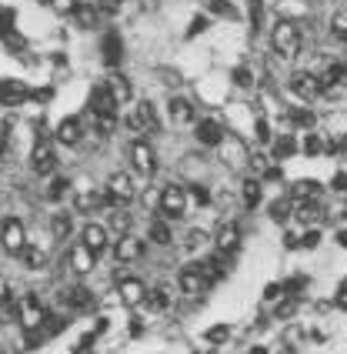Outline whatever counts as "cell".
I'll use <instances>...</instances> for the list:
<instances>
[{"label": "cell", "instance_id": "12", "mask_svg": "<svg viewBox=\"0 0 347 354\" xmlns=\"http://www.w3.org/2000/svg\"><path fill=\"white\" fill-rule=\"evenodd\" d=\"M80 244H87V248L100 257L107 248H111V231H107V224H97V221L84 224V231H80Z\"/></svg>", "mask_w": 347, "mask_h": 354}, {"label": "cell", "instance_id": "14", "mask_svg": "<svg viewBox=\"0 0 347 354\" xmlns=\"http://www.w3.org/2000/svg\"><path fill=\"white\" fill-rule=\"evenodd\" d=\"M117 295H120V304H127V308H140V304L147 301V288H144V281H140V277H120Z\"/></svg>", "mask_w": 347, "mask_h": 354}, {"label": "cell", "instance_id": "45", "mask_svg": "<svg viewBox=\"0 0 347 354\" xmlns=\"http://www.w3.org/2000/svg\"><path fill=\"white\" fill-rule=\"evenodd\" d=\"M294 311H297V301H294V297H288V301H281V304H277V311H274V315H277V317H290Z\"/></svg>", "mask_w": 347, "mask_h": 354}, {"label": "cell", "instance_id": "44", "mask_svg": "<svg viewBox=\"0 0 347 354\" xmlns=\"http://www.w3.org/2000/svg\"><path fill=\"white\" fill-rule=\"evenodd\" d=\"M187 194H191V201H194V204H200V207H204V204L211 201L207 187H187Z\"/></svg>", "mask_w": 347, "mask_h": 354}, {"label": "cell", "instance_id": "5", "mask_svg": "<svg viewBox=\"0 0 347 354\" xmlns=\"http://www.w3.org/2000/svg\"><path fill=\"white\" fill-rule=\"evenodd\" d=\"M0 248L14 257H20V251L27 248V227H24L20 217H7V221L0 224Z\"/></svg>", "mask_w": 347, "mask_h": 354}, {"label": "cell", "instance_id": "15", "mask_svg": "<svg viewBox=\"0 0 347 354\" xmlns=\"http://www.w3.org/2000/svg\"><path fill=\"white\" fill-rule=\"evenodd\" d=\"M60 304H64L67 311H87V308L94 304V295H91L84 284H71V288L60 291Z\"/></svg>", "mask_w": 347, "mask_h": 354}, {"label": "cell", "instance_id": "56", "mask_svg": "<svg viewBox=\"0 0 347 354\" xmlns=\"http://www.w3.org/2000/svg\"><path fill=\"white\" fill-rule=\"evenodd\" d=\"M334 191H347V174H337V177H334Z\"/></svg>", "mask_w": 347, "mask_h": 354}, {"label": "cell", "instance_id": "41", "mask_svg": "<svg viewBox=\"0 0 347 354\" xmlns=\"http://www.w3.org/2000/svg\"><path fill=\"white\" fill-rule=\"evenodd\" d=\"M324 147H328V144L317 138V134H308V138H304V151H308V154H321Z\"/></svg>", "mask_w": 347, "mask_h": 354}, {"label": "cell", "instance_id": "32", "mask_svg": "<svg viewBox=\"0 0 347 354\" xmlns=\"http://www.w3.org/2000/svg\"><path fill=\"white\" fill-rule=\"evenodd\" d=\"M330 34L341 40V44H347V7L344 10H337V14L330 17Z\"/></svg>", "mask_w": 347, "mask_h": 354}, {"label": "cell", "instance_id": "50", "mask_svg": "<svg viewBox=\"0 0 347 354\" xmlns=\"http://www.w3.org/2000/svg\"><path fill=\"white\" fill-rule=\"evenodd\" d=\"M257 140H261V144H270V127H268V120H257Z\"/></svg>", "mask_w": 347, "mask_h": 354}, {"label": "cell", "instance_id": "55", "mask_svg": "<svg viewBox=\"0 0 347 354\" xmlns=\"http://www.w3.org/2000/svg\"><path fill=\"white\" fill-rule=\"evenodd\" d=\"M284 244H288V248H301V237L294 234V231H288V237H284Z\"/></svg>", "mask_w": 347, "mask_h": 354}, {"label": "cell", "instance_id": "48", "mask_svg": "<svg viewBox=\"0 0 347 354\" xmlns=\"http://www.w3.org/2000/svg\"><path fill=\"white\" fill-rule=\"evenodd\" d=\"M111 224H114V227L120 231V234H127V227H131V217H127V214H120V211H117V214L111 217Z\"/></svg>", "mask_w": 347, "mask_h": 354}, {"label": "cell", "instance_id": "19", "mask_svg": "<svg viewBox=\"0 0 347 354\" xmlns=\"http://www.w3.org/2000/svg\"><path fill=\"white\" fill-rule=\"evenodd\" d=\"M214 244H217V251L234 254V251H237V244H241V227H237L234 221H224V224L217 227V234H214Z\"/></svg>", "mask_w": 347, "mask_h": 354}, {"label": "cell", "instance_id": "25", "mask_svg": "<svg viewBox=\"0 0 347 354\" xmlns=\"http://www.w3.org/2000/svg\"><path fill=\"white\" fill-rule=\"evenodd\" d=\"M147 237L154 241L157 248H167V244H174L171 221H167V217H157V221H151V227H147Z\"/></svg>", "mask_w": 347, "mask_h": 354}, {"label": "cell", "instance_id": "28", "mask_svg": "<svg viewBox=\"0 0 347 354\" xmlns=\"http://www.w3.org/2000/svg\"><path fill=\"white\" fill-rule=\"evenodd\" d=\"M20 261H24V268L40 271V268L47 264V254H44V248H40V244H30V241H27V248L20 251Z\"/></svg>", "mask_w": 347, "mask_h": 354}, {"label": "cell", "instance_id": "60", "mask_svg": "<svg viewBox=\"0 0 347 354\" xmlns=\"http://www.w3.org/2000/svg\"><path fill=\"white\" fill-rule=\"evenodd\" d=\"M247 354H268V348H264V344H254V348H251Z\"/></svg>", "mask_w": 347, "mask_h": 354}, {"label": "cell", "instance_id": "3", "mask_svg": "<svg viewBox=\"0 0 347 354\" xmlns=\"http://www.w3.org/2000/svg\"><path fill=\"white\" fill-rule=\"evenodd\" d=\"M187 207H191V194H187L184 184H167L160 191V197H157V211H160V217H167V221H180V217L187 214Z\"/></svg>", "mask_w": 347, "mask_h": 354}, {"label": "cell", "instance_id": "58", "mask_svg": "<svg viewBox=\"0 0 347 354\" xmlns=\"http://www.w3.org/2000/svg\"><path fill=\"white\" fill-rule=\"evenodd\" d=\"M3 160H7V140L0 138V164H3Z\"/></svg>", "mask_w": 347, "mask_h": 354}, {"label": "cell", "instance_id": "53", "mask_svg": "<svg viewBox=\"0 0 347 354\" xmlns=\"http://www.w3.org/2000/svg\"><path fill=\"white\" fill-rule=\"evenodd\" d=\"M211 7H214V10H217V14H227V17H234V7H227L224 0H214Z\"/></svg>", "mask_w": 347, "mask_h": 354}, {"label": "cell", "instance_id": "7", "mask_svg": "<svg viewBox=\"0 0 347 354\" xmlns=\"http://www.w3.org/2000/svg\"><path fill=\"white\" fill-rule=\"evenodd\" d=\"M177 288H180V295H191V297L204 295V291L211 288L204 264H184V268H180V274H177Z\"/></svg>", "mask_w": 347, "mask_h": 354}, {"label": "cell", "instance_id": "39", "mask_svg": "<svg viewBox=\"0 0 347 354\" xmlns=\"http://www.w3.org/2000/svg\"><path fill=\"white\" fill-rule=\"evenodd\" d=\"M94 341H97V331H87V335H84V337L77 341V344H74V354H91Z\"/></svg>", "mask_w": 347, "mask_h": 354}, {"label": "cell", "instance_id": "54", "mask_svg": "<svg viewBox=\"0 0 347 354\" xmlns=\"http://www.w3.org/2000/svg\"><path fill=\"white\" fill-rule=\"evenodd\" d=\"M337 304H341V308H347V281L337 288Z\"/></svg>", "mask_w": 347, "mask_h": 354}, {"label": "cell", "instance_id": "8", "mask_svg": "<svg viewBox=\"0 0 347 354\" xmlns=\"http://www.w3.org/2000/svg\"><path fill=\"white\" fill-rule=\"evenodd\" d=\"M30 171L37 177H50L57 171V151H54V144L47 138H37V144H34V151H30Z\"/></svg>", "mask_w": 347, "mask_h": 354}, {"label": "cell", "instance_id": "51", "mask_svg": "<svg viewBox=\"0 0 347 354\" xmlns=\"http://www.w3.org/2000/svg\"><path fill=\"white\" fill-rule=\"evenodd\" d=\"M281 295H284V284H268V291H264V301H277Z\"/></svg>", "mask_w": 347, "mask_h": 354}, {"label": "cell", "instance_id": "24", "mask_svg": "<svg viewBox=\"0 0 347 354\" xmlns=\"http://www.w3.org/2000/svg\"><path fill=\"white\" fill-rule=\"evenodd\" d=\"M27 84H20V80H10L3 77L0 80V104H20V100H27Z\"/></svg>", "mask_w": 347, "mask_h": 354}, {"label": "cell", "instance_id": "37", "mask_svg": "<svg viewBox=\"0 0 347 354\" xmlns=\"http://www.w3.org/2000/svg\"><path fill=\"white\" fill-rule=\"evenodd\" d=\"M294 151H297V140L294 138H281L274 144V158H290Z\"/></svg>", "mask_w": 347, "mask_h": 354}, {"label": "cell", "instance_id": "36", "mask_svg": "<svg viewBox=\"0 0 347 354\" xmlns=\"http://www.w3.org/2000/svg\"><path fill=\"white\" fill-rule=\"evenodd\" d=\"M227 337H231V328H227V324H217V328H211V331L204 335V341H207V344H224Z\"/></svg>", "mask_w": 347, "mask_h": 354}, {"label": "cell", "instance_id": "33", "mask_svg": "<svg viewBox=\"0 0 347 354\" xmlns=\"http://www.w3.org/2000/svg\"><path fill=\"white\" fill-rule=\"evenodd\" d=\"M241 197H244V204H247V207H257V204H261V180H244Z\"/></svg>", "mask_w": 347, "mask_h": 354}, {"label": "cell", "instance_id": "20", "mask_svg": "<svg viewBox=\"0 0 347 354\" xmlns=\"http://www.w3.org/2000/svg\"><path fill=\"white\" fill-rule=\"evenodd\" d=\"M167 118H171V124H177V127H187V124H194V104L187 97H171L167 100Z\"/></svg>", "mask_w": 347, "mask_h": 354}, {"label": "cell", "instance_id": "42", "mask_svg": "<svg viewBox=\"0 0 347 354\" xmlns=\"http://www.w3.org/2000/svg\"><path fill=\"white\" fill-rule=\"evenodd\" d=\"M317 244H321V231H317V227H310V231H304V237H301V248H317Z\"/></svg>", "mask_w": 347, "mask_h": 354}, {"label": "cell", "instance_id": "23", "mask_svg": "<svg viewBox=\"0 0 347 354\" xmlns=\"http://www.w3.org/2000/svg\"><path fill=\"white\" fill-rule=\"evenodd\" d=\"M107 91L114 94L117 107H127V104L134 100V87H131V80L124 77V74H111V77H107Z\"/></svg>", "mask_w": 347, "mask_h": 354}, {"label": "cell", "instance_id": "2", "mask_svg": "<svg viewBox=\"0 0 347 354\" xmlns=\"http://www.w3.org/2000/svg\"><path fill=\"white\" fill-rule=\"evenodd\" d=\"M17 321H20V328H24V335H34V331L44 328L47 308H44V301H40L34 291H27V295L17 297Z\"/></svg>", "mask_w": 347, "mask_h": 354}, {"label": "cell", "instance_id": "6", "mask_svg": "<svg viewBox=\"0 0 347 354\" xmlns=\"http://www.w3.org/2000/svg\"><path fill=\"white\" fill-rule=\"evenodd\" d=\"M104 194L111 201V207H120V204H131L134 201V177L124 174V171H117V174L107 177V184H104Z\"/></svg>", "mask_w": 347, "mask_h": 354}, {"label": "cell", "instance_id": "11", "mask_svg": "<svg viewBox=\"0 0 347 354\" xmlns=\"http://www.w3.org/2000/svg\"><path fill=\"white\" fill-rule=\"evenodd\" d=\"M124 124L134 134H151V131H157V111L151 104H137V107H131V114H127Z\"/></svg>", "mask_w": 347, "mask_h": 354}, {"label": "cell", "instance_id": "30", "mask_svg": "<svg viewBox=\"0 0 347 354\" xmlns=\"http://www.w3.org/2000/svg\"><path fill=\"white\" fill-rule=\"evenodd\" d=\"M7 317H17V297L10 295L7 281H0V321H7Z\"/></svg>", "mask_w": 347, "mask_h": 354}, {"label": "cell", "instance_id": "49", "mask_svg": "<svg viewBox=\"0 0 347 354\" xmlns=\"http://www.w3.org/2000/svg\"><path fill=\"white\" fill-rule=\"evenodd\" d=\"M200 30H207V17H194L191 27H187V37H197Z\"/></svg>", "mask_w": 347, "mask_h": 354}, {"label": "cell", "instance_id": "26", "mask_svg": "<svg viewBox=\"0 0 347 354\" xmlns=\"http://www.w3.org/2000/svg\"><path fill=\"white\" fill-rule=\"evenodd\" d=\"M50 234H54V241H67L74 234V214L71 211H57L50 217Z\"/></svg>", "mask_w": 347, "mask_h": 354}, {"label": "cell", "instance_id": "57", "mask_svg": "<svg viewBox=\"0 0 347 354\" xmlns=\"http://www.w3.org/2000/svg\"><path fill=\"white\" fill-rule=\"evenodd\" d=\"M144 331V324H140V317H134V324H131V335H140Z\"/></svg>", "mask_w": 347, "mask_h": 354}, {"label": "cell", "instance_id": "40", "mask_svg": "<svg viewBox=\"0 0 347 354\" xmlns=\"http://www.w3.org/2000/svg\"><path fill=\"white\" fill-rule=\"evenodd\" d=\"M47 3H50L57 14H74V10L80 7V0H47Z\"/></svg>", "mask_w": 347, "mask_h": 354}, {"label": "cell", "instance_id": "29", "mask_svg": "<svg viewBox=\"0 0 347 354\" xmlns=\"http://www.w3.org/2000/svg\"><path fill=\"white\" fill-rule=\"evenodd\" d=\"M317 194H321V184H317V180H297V184L290 187V197H294V201H317Z\"/></svg>", "mask_w": 347, "mask_h": 354}, {"label": "cell", "instance_id": "13", "mask_svg": "<svg viewBox=\"0 0 347 354\" xmlns=\"http://www.w3.org/2000/svg\"><path fill=\"white\" fill-rule=\"evenodd\" d=\"M290 94L301 100H314L321 97V77L317 74H310V71H297L294 77H290Z\"/></svg>", "mask_w": 347, "mask_h": 354}, {"label": "cell", "instance_id": "47", "mask_svg": "<svg viewBox=\"0 0 347 354\" xmlns=\"http://www.w3.org/2000/svg\"><path fill=\"white\" fill-rule=\"evenodd\" d=\"M234 84H237V87H251V71H247V67H237V71H234Z\"/></svg>", "mask_w": 347, "mask_h": 354}, {"label": "cell", "instance_id": "1", "mask_svg": "<svg viewBox=\"0 0 347 354\" xmlns=\"http://www.w3.org/2000/svg\"><path fill=\"white\" fill-rule=\"evenodd\" d=\"M301 44H304V37H301V27L294 24V20H281V24H274V30H270V47H274V54L277 57H297L301 54Z\"/></svg>", "mask_w": 347, "mask_h": 354}, {"label": "cell", "instance_id": "4", "mask_svg": "<svg viewBox=\"0 0 347 354\" xmlns=\"http://www.w3.org/2000/svg\"><path fill=\"white\" fill-rule=\"evenodd\" d=\"M127 158H131V167H134L140 177H154L157 174V154L144 138H134L131 144H127Z\"/></svg>", "mask_w": 347, "mask_h": 354}, {"label": "cell", "instance_id": "52", "mask_svg": "<svg viewBox=\"0 0 347 354\" xmlns=\"http://www.w3.org/2000/svg\"><path fill=\"white\" fill-rule=\"evenodd\" d=\"M10 10H0V37H3V34H7V30H10Z\"/></svg>", "mask_w": 347, "mask_h": 354}, {"label": "cell", "instance_id": "16", "mask_svg": "<svg viewBox=\"0 0 347 354\" xmlns=\"http://www.w3.org/2000/svg\"><path fill=\"white\" fill-rule=\"evenodd\" d=\"M321 77V94H334V91H347V67L344 64H328Z\"/></svg>", "mask_w": 347, "mask_h": 354}, {"label": "cell", "instance_id": "61", "mask_svg": "<svg viewBox=\"0 0 347 354\" xmlns=\"http://www.w3.org/2000/svg\"><path fill=\"white\" fill-rule=\"evenodd\" d=\"M0 354H10V351H7V344H3V341H0Z\"/></svg>", "mask_w": 347, "mask_h": 354}, {"label": "cell", "instance_id": "21", "mask_svg": "<svg viewBox=\"0 0 347 354\" xmlns=\"http://www.w3.org/2000/svg\"><path fill=\"white\" fill-rule=\"evenodd\" d=\"M57 140L60 144H67V147H77L80 140H84V120L80 118H64L57 124Z\"/></svg>", "mask_w": 347, "mask_h": 354}, {"label": "cell", "instance_id": "27", "mask_svg": "<svg viewBox=\"0 0 347 354\" xmlns=\"http://www.w3.org/2000/svg\"><path fill=\"white\" fill-rule=\"evenodd\" d=\"M120 57H124V44H120V37H117L114 30L104 34V64H107V67H117Z\"/></svg>", "mask_w": 347, "mask_h": 354}, {"label": "cell", "instance_id": "10", "mask_svg": "<svg viewBox=\"0 0 347 354\" xmlns=\"http://www.w3.org/2000/svg\"><path fill=\"white\" fill-rule=\"evenodd\" d=\"M100 207H111V201H107V194H104V191L87 187V184L74 191V211H77V214H97Z\"/></svg>", "mask_w": 347, "mask_h": 354}, {"label": "cell", "instance_id": "17", "mask_svg": "<svg viewBox=\"0 0 347 354\" xmlns=\"http://www.w3.org/2000/svg\"><path fill=\"white\" fill-rule=\"evenodd\" d=\"M194 138L200 140L204 147H217V144L224 140V127H221V120L204 118V120H197V127H194Z\"/></svg>", "mask_w": 347, "mask_h": 354}, {"label": "cell", "instance_id": "43", "mask_svg": "<svg viewBox=\"0 0 347 354\" xmlns=\"http://www.w3.org/2000/svg\"><path fill=\"white\" fill-rule=\"evenodd\" d=\"M290 120L301 124V127H314V114L310 111H290Z\"/></svg>", "mask_w": 347, "mask_h": 354}, {"label": "cell", "instance_id": "38", "mask_svg": "<svg viewBox=\"0 0 347 354\" xmlns=\"http://www.w3.org/2000/svg\"><path fill=\"white\" fill-rule=\"evenodd\" d=\"M204 241H207V234H204V231H191V234H187V241H184V251H200V248H204Z\"/></svg>", "mask_w": 347, "mask_h": 354}, {"label": "cell", "instance_id": "31", "mask_svg": "<svg viewBox=\"0 0 347 354\" xmlns=\"http://www.w3.org/2000/svg\"><path fill=\"white\" fill-rule=\"evenodd\" d=\"M71 17L77 20L80 27H84V30H91V27L97 24V7H91V3H80V7L74 10V14H71Z\"/></svg>", "mask_w": 347, "mask_h": 354}, {"label": "cell", "instance_id": "18", "mask_svg": "<svg viewBox=\"0 0 347 354\" xmlns=\"http://www.w3.org/2000/svg\"><path fill=\"white\" fill-rule=\"evenodd\" d=\"M67 264H71V271H74V274H87V271H94L97 254L87 248V244H74V248H71V254H67Z\"/></svg>", "mask_w": 347, "mask_h": 354}, {"label": "cell", "instance_id": "46", "mask_svg": "<svg viewBox=\"0 0 347 354\" xmlns=\"http://www.w3.org/2000/svg\"><path fill=\"white\" fill-rule=\"evenodd\" d=\"M288 211H290L288 201H277V204H270V217H274V221H284V217H288Z\"/></svg>", "mask_w": 347, "mask_h": 354}, {"label": "cell", "instance_id": "35", "mask_svg": "<svg viewBox=\"0 0 347 354\" xmlns=\"http://www.w3.org/2000/svg\"><path fill=\"white\" fill-rule=\"evenodd\" d=\"M64 324H67L64 315H47V321H44V328H40V331H44V337H54V335L64 331Z\"/></svg>", "mask_w": 347, "mask_h": 354}, {"label": "cell", "instance_id": "9", "mask_svg": "<svg viewBox=\"0 0 347 354\" xmlns=\"http://www.w3.org/2000/svg\"><path fill=\"white\" fill-rule=\"evenodd\" d=\"M147 254V241L137 234H120L114 241V257L117 264H137L140 257Z\"/></svg>", "mask_w": 347, "mask_h": 354}, {"label": "cell", "instance_id": "34", "mask_svg": "<svg viewBox=\"0 0 347 354\" xmlns=\"http://www.w3.org/2000/svg\"><path fill=\"white\" fill-rule=\"evenodd\" d=\"M67 191H71V180H67V177H54L50 187H47V201H60Z\"/></svg>", "mask_w": 347, "mask_h": 354}, {"label": "cell", "instance_id": "59", "mask_svg": "<svg viewBox=\"0 0 347 354\" xmlns=\"http://www.w3.org/2000/svg\"><path fill=\"white\" fill-rule=\"evenodd\" d=\"M337 244H341V248H347V231H337Z\"/></svg>", "mask_w": 347, "mask_h": 354}, {"label": "cell", "instance_id": "22", "mask_svg": "<svg viewBox=\"0 0 347 354\" xmlns=\"http://www.w3.org/2000/svg\"><path fill=\"white\" fill-rule=\"evenodd\" d=\"M147 308L154 311V315H164V311H171L174 308V288L171 284H157L147 291Z\"/></svg>", "mask_w": 347, "mask_h": 354}]
</instances>
